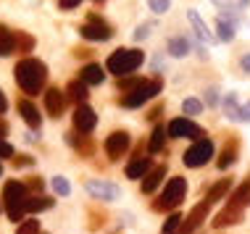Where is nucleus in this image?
<instances>
[{
    "label": "nucleus",
    "mask_w": 250,
    "mask_h": 234,
    "mask_svg": "<svg viewBox=\"0 0 250 234\" xmlns=\"http://www.w3.org/2000/svg\"><path fill=\"white\" fill-rule=\"evenodd\" d=\"M13 77L26 95H40V90L48 82V66L37 58H21L13 69Z\"/></svg>",
    "instance_id": "f257e3e1"
},
{
    "label": "nucleus",
    "mask_w": 250,
    "mask_h": 234,
    "mask_svg": "<svg viewBox=\"0 0 250 234\" xmlns=\"http://www.w3.org/2000/svg\"><path fill=\"white\" fill-rule=\"evenodd\" d=\"M143 61H145V53L143 50H137V48H119V50H113L111 56H108L105 69L121 79V77H129L132 71H137L140 66H143Z\"/></svg>",
    "instance_id": "f03ea898"
},
{
    "label": "nucleus",
    "mask_w": 250,
    "mask_h": 234,
    "mask_svg": "<svg viewBox=\"0 0 250 234\" xmlns=\"http://www.w3.org/2000/svg\"><path fill=\"white\" fill-rule=\"evenodd\" d=\"M26 200H29V190L24 182H5L3 187V203H5V213L11 221H24L26 213Z\"/></svg>",
    "instance_id": "7ed1b4c3"
},
{
    "label": "nucleus",
    "mask_w": 250,
    "mask_h": 234,
    "mask_svg": "<svg viewBox=\"0 0 250 234\" xmlns=\"http://www.w3.org/2000/svg\"><path fill=\"white\" fill-rule=\"evenodd\" d=\"M185 195H187V182H185V179H182V176L168 179L166 187H164V192H161V197L153 203V211L164 213V211H174V208H179L182 200H185Z\"/></svg>",
    "instance_id": "20e7f679"
},
{
    "label": "nucleus",
    "mask_w": 250,
    "mask_h": 234,
    "mask_svg": "<svg viewBox=\"0 0 250 234\" xmlns=\"http://www.w3.org/2000/svg\"><path fill=\"white\" fill-rule=\"evenodd\" d=\"M161 87H164V82H161V79H145V82L140 84V87H134L132 92L121 95L119 103L124 105V108H140V105H145L147 100H153L155 95H158Z\"/></svg>",
    "instance_id": "39448f33"
},
{
    "label": "nucleus",
    "mask_w": 250,
    "mask_h": 234,
    "mask_svg": "<svg viewBox=\"0 0 250 234\" xmlns=\"http://www.w3.org/2000/svg\"><path fill=\"white\" fill-rule=\"evenodd\" d=\"M79 32H82V37L90 39V42H108V39L113 37L111 24L103 21V16H98V13H90Z\"/></svg>",
    "instance_id": "423d86ee"
},
{
    "label": "nucleus",
    "mask_w": 250,
    "mask_h": 234,
    "mask_svg": "<svg viewBox=\"0 0 250 234\" xmlns=\"http://www.w3.org/2000/svg\"><path fill=\"white\" fill-rule=\"evenodd\" d=\"M211 158H213V142L211 139H198V142L182 156V163H185L187 169H200V166H206Z\"/></svg>",
    "instance_id": "0eeeda50"
},
{
    "label": "nucleus",
    "mask_w": 250,
    "mask_h": 234,
    "mask_svg": "<svg viewBox=\"0 0 250 234\" xmlns=\"http://www.w3.org/2000/svg\"><path fill=\"white\" fill-rule=\"evenodd\" d=\"M208 213H211V203H208V200H203V203H198V205H195V208L190 211V216L182 218L177 234H192V232L208 218Z\"/></svg>",
    "instance_id": "6e6552de"
},
{
    "label": "nucleus",
    "mask_w": 250,
    "mask_h": 234,
    "mask_svg": "<svg viewBox=\"0 0 250 234\" xmlns=\"http://www.w3.org/2000/svg\"><path fill=\"white\" fill-rule=\"evenodd\" d=\"M126 150H129V132L116 129V132H111V135L105 137V153H108V158H111V160L124 158Z\"/></svg>",
    "instance_id": "1a4fd4ad"
},
{
    "label": "nucleus",
    "mask_w": 250,
    "mask_h": 234,
    "mask_svg": "<svg viewBox=\"0 0 250 234\" xmlns=\"http://www.w3.org/2000/svg\"><path fill=\"white\" fill-rule=\"evenodd\" d=\"M168 137H174V139H179V137H190V139H203V129L195 121H190V118H174L171 124H168Z\"/></svg>",
    "instance_id": "9d476101"
},
{
    "label": "nucleus",
    "mask_w": 250,
    "mask_h": 234,
    "mask_svg": "<svg viewBox=\"0 0 250 234\" xmlns=\"http://www.w3.org/2000/svg\"><path fill=\"white\" fill-rule=\"evenodd\" d=\"M87 192H90L95 200H103V203H113V200L121 197V190L111 182H103V179H90L87 182Z\"/></svg>",
    "instance_id": "9b49d317"
},
{
    "label": "nucleus",
    "mask_w": 250,
    "mask_h": 234,
    "mask_svg": "<svg viewBox=\"0 0 250 234\" xmlns=\"http://www.w3.org/2000/svg\"><path fill=\"white\" fill-rule=\"evenodd\" d=\"M71 121H74V129H77L79 135H90V132L95 129V124H98V116H95V111H92L90 105H77Z\"/></svg>",
    "instance_id": "f8f14e48"
},
{
    "label": "nucleus",
    "mask_w": 250,
    "mask_h": 234,
    "mask_svg": "<svg viewBox=\"0 0 250 234\" xmlns=\"http://www.w3.org/2000/svg\"><path fill=\"white\" fill-rule=\"evenodd\" d=\"M66 103H69V98H66V92H61L58 87H50V90L45 92V111H48L53 118H58L61 113L66 111Z\"/></svg>",
    "instance_id": "ddd939ff"
},
{
    "label": "nucleus",
    "mask_w": 250,
    "mask_h": 234,
    "mask_svg": "<svg viewBox=\"0 0 250 234\" xmlns=\"http://www.w3.org/2000/svg\"><path fill=\"white\" fill-rule=\"evenodd\" d=\"M19 113H21V118L32 126V129H40V124H42V116H40L37 105L32 103V100H19Z\"/></svg>",
    "instance_id": "4468645a"
},
{
    "label": "nucleus",
    "mask_w": 250,
    "mask_h": 234,
    "mask_svg": "<svg viewBox=\"0 0 250 234\" xmlns=\"http://www.w3.org/2000/svg\"><path fill=\"white\" fill-rule=\"evenodd\" d=\"M242 221V211H237V208H227L224 211H219L213 216V226L216 229H224V226H234V224H240Z\"/></svg>",
    "instance_id": "2eb2a0df"
},
{
    "label": "nucleus",
    "mask_w": 250,
    "mask_h": 234,
    "mask_svg": "<svg viewBox=\"0 0 250 234\" xmlns=\"http://www.w3.org/2000/svg\"><path fill=\"white\" fill-rule=\"evenodd\" d=\"M79 79H82L87 87H92V84H103V79H105L103 66H98V63H87V66H82V71H79Z\"/></svg>",
    "instance_id": "dca6fc26"
},
{
    "label": "nucleus",
    "mask_w": 250,
    "mask_h": 234,
    "mask_svg": "<svg viewBox=\"0 0 250 234\" xmlns=\"http://www.w3.org/2000/svg\"><path fill=\"white\" fill-rule=\"evenodd\" d=\"M66 139H69L71 148L77 150L79 156H84V158H90V156H92V150H95L92 139H90V137H84V135H79V132H77V135H71V132H69V135H66Z\"/></svg>",
    "instance_id": "f3484780"
},
{
    "label": "nucleus",
    "mask_w": 250,
    "mask_h": 234,
    "mask_svg": "<svg viewBox=\"0 0 250 234\" xmlns=\"http://www.w3.org/2000/svg\"><path fill=\"white\" fill-rule=\"evenodd\" d=\"M187 19H190V21H192V26H195V32H198V37L203 39V42L213 45L216 39H219V37L213 35V32H208V26L203 24V19H200V13H198V11H187Z\"/></svg>",
    "instance_id": "a211bd4d"
},
{
    "label": "nucleus",
    "mask_w": 250,
    "mask_h": 234,
    "mask_svg": "<svg viewBox=\"0 0 250 234\" xmlns=\"http://www.w3.org/2000/svg\"><path fill=\"white\" fill-rule=\"evenodd\" d=\"M250 203V182H242L237 190L232 192V195H229V208H237V211H242L245 208V205Z\"/></svg>",
    "instance_id": "6ab92c4d"
},
{
    "label": "nucleus",
    "mask_w": 250,
    "mask_h": 234,
    "mask_svg": "<svg viewBox=\"0 0 250 234\" xmlns=\"http://www.w3.org/2000/svg\"><path fill=\"white\" fill-rule=\"evenodd\" d=\"M153 169V163H150V158H134L129 166H126V176L129 179H145L147 174H150Z\"/></svg>",
    "instance_id": "aec40b11"
},
{
    "label": "nucleus",
    "mask_w": 250,
    "mask_h": 234,
    "mask_svg": "<svg viewBox=\"0 0 250 234\" xmlns=\"http://www.w3.org/2000/svg\"><path fill=\"white\" fill-rule=\"evenodd\" d=\"M164 176H166V166H153L150 174H147V176L143 179V184H140V187H143V192H145V195H150V192L155 190V187H158L161 182H164Z\"/></svg>",
    "instance_id": "412c9836"
},
{
    "label": "nucleus",
    "mask_w": 250,
    "mask_h": 234,
    "mask_svg": "<svg viewBox=\"0 0 250 234\" xmlns=\"http://www.w3.org/2000/svg\"><path fill=\"white\" fill-rule=\"evenodd\" d=\"M66 98L74 100L77 105H87V98H90V92H87V84L82 79H77V82H71L66 87Z\"/></svg>",
    "instance_id": "4be33fe9"
},
{
    "label": "nucleus",
    "mask_w": 250,
    "mask_h": 234,
    "mask_svg": "<svg viewBox=\"0 0 250 234\" xmlns=\"http://www.w3.org/2000/svg\"><path fill=\"white\" fill-rule=\"evenodd\" d=\"M11 53H16V35H13L8 26L0 24V58L11 56Z\"/></svg>",
    "instance_id": "5701e85b"
},
{
    "label": "nucleus",
    "mask_w": 250,
    "mask_h": 234,
    "mask_svg": "<svg viewBox=\"0 0 250 234\" xmlns=\"http://www.w3.org/2000/svg\"><path fill=\"white\" fill-rule=\"evenodd\" d=\"M53 203H56V200L48 197V195H29V200H26V211L29 213L48 211V208H53Z\"/></svg>",
    "instance_id": "b1692460"
},
{
    "label": "nucleus",
    "mask_w": 250,
    "mask_h": 234,
    "mask_svg": "<svg viewBox=\"0 0 250 234\" xmlns=\"http://www.w3.org/2000/svg\"><path fill=\"white\" fill-rule=\"evenodd\" d=\"M234 160H237V139H232V142H229L227 148L221 150V156H219V160H216V166H219V169H229Z\"/></svg>",
    "instance_id": "393cba45"
},
{
    "label": "nucleus",
    "mask_w": 250,
    "mask_h": 234,
    "mask_svg": "<svg viewBox=\"0 0 250 234\" xmlns=\"http://www.w3.org/2000/svg\"><path fill=\"white\" fill-rule=\"evenodd\" d=\"M229 190H232V179H219V182H216L211 190L206 192V200H208V203H213V200H221Z\"/></svg>",
    "instance_id": "a878e982"
},
{
    "label": "nucleus",
    "mask_w": 250,
    "mask_h": 234,
    "mask_svg": "<svg viewBox=\"0 0 250 234\" xmlns=\"http://www.w3.org/2000/svg\"><path fill=\"white\" fill-rule=\"evenodd\" d=\"M164 142H166V126H155L153 135H150V142H147V150L150 153H161L164 150Z\"/></svg>",
    "instance_id": "bb28decb"
},
{
    "label": "nucleus",
    "mask_w": 250,
    "mask_h": 234,
    "mask_svg": "<svg viewBox=\"0 0 250 234\" xmlns=\"http://www.w3.org/2000/svg\"><path fill=\"white\" fill-rule=\"evenodd\" d=\"M240 108H242V105L237 103V95H234V92H229V95L224 98V113H227V118L240 121Z\"/></svg>",
    "instance_id": "cd10ccee"
},
{
    "label": "nucleus",
    "mask_w": 250,
    "mask_h": 234,
    "mask_svg": "<svg viewBox=\"0 0 250 234\" xmlns=\"http://www.w3.org/2000/svg\"><path fill=\"white\" fill-rule=\"evenodd\" d=\"M168 53H171L174 58H185L187 53H190V42H187V37H174L171 42H168Z\"/></svg>",
    "instance_id": "c85d7f7f"
},
{
    "label": "nucleus",
    "mask_w": 250,
    "mask_h": 234,
    "mask_svg": "<svg viewBox=\"0 0 250 234\" xmlns=\"http://www.w3.org/2000/svg\"><path fill=\"white\" fill-rule=\"evenodd\" d=\"M216 29H219V35H216V37H219L221 42H232V39H234V24H232V21H227V19L219 16Z\"/></svg>",
    "instance_id": "c756f323"
},
{
    "label": "nucleus",
    "mask_w": 250,
    "mask_h": 234,
    "mask_svg": "<svg viewBox=\"0 0 250 234\" xmlns=\"http://www.w3.org/2000/svg\"><path fill=\"white\" fill-rule=\"evenodd\" d=\"M16 35V53H32L35 48V37L26 35V32H13Z\"/></svg>",
    "instance_id": "7c9ffc66"
},
{
    "label": "nucleus",
    "mask_w": 250,
    "mask_h": 234,
    "mask_svg": "<svg viewBox=\"0 0 250 234\" xmlns=\"http://www.w3.org/2000/svg\"><path fill=\"white\" fill-rule=\"evenodd\" d=\"M179 224H182V216H179V213H171V216L164 221V226H161V234H177Z\"/></svg>",
    "instance_id": "2f4dec72"
},
{
    "label": "nucleus",
    "mask_w": 250,
    "mask_h": 234,
    "mask_svg": "<svg viewBox=\"0 0 250 234\" xmlns=\"http://www.w3.org/2000/svg\"><path fill=\"white\" fill-rule=\"evenodd\" d=\"M53 190H56V195H61V197L71 195V184H69V179H66V176H53Z\"/></svg>",
    "instance_id": "473e14b6"
},
{
    "label": "nucleus",
    "mask_w": 250,
    "mask_h": 234,
    "mask_svg": "<svg viewBox=\"0 0 250 234\" xmlns=\"http://www.w3.org/2000/svg\"><path fill=\"white\" fill-rule=\"evenodd\" d=\"M143 82H145V79H140V77H121V79H119V90L126 95V92H132L134 87H140Z\"/></svg>",
    "instance_id": "72a5a7b5"
},
{
    "label": "nucleus",
    "mask_w": 250,
    "mask_h": 234,
    "mask_svg": "<svg viewBox=\"0 0 250 234\" xmlns=\"http://www.w3.org/2000/svg\"><path fill=\"white\" fill-rule=\"evenodd\" d=\"M16 234H40V221L37 218H26L16 226Z\"/></svg>",
    "instance_id": "f704fd0d"
},
{
    "label": "nucleus",
    "mask_w": 250,
    "mask_h": 234,
    "mask_svg": "<svg viewBox=\"0 0 250 234\" xmlns=\"http://www.w3.org/2000/svg\"><path fill=\"white\" fill-rule=\"evenodd\" d=\"M182 111H185L187 116H198V113L203 111V103H200V100H195V98H187L185 103H182Z\"/></svg>",
    "instance_id": "c9c22d12"
},
{
    "label": "nucleus",
    "mask_w": 250,
    "mask_h": 234,
    "mask_svg": "<svg viewBox=\"0 0 250 234\" xmlns=\"http://www.w3.org/2000/svg\"><path fill=\"white\" fill-rule=\"evenodd\" d=\"M147 5H150V11H155V13H166L171 8V0H147Z\"/></svg>",
    "instance_id": "e433bc0d"
},
{
    "label": "nucleus",
    "mask_w": 250,
    "mask_h": 234,
    "mask_svg": "<svg viewBox=\"0 0 250 234\" xmlns=\"http://www.w3.org/2000/svg\"><path fill=\"white\" fill-rule=\"evenodd\" d=\"M26 190H32V192H35V195H40V192L45 190V182H42V179H40V176H32L29 182H26Z\"/></svg>",
    "instance_id": "4c0bfd02"
},
{
    "label": "nucleus",
    "mask_w": 250,
    "mask_h": 234,
    "mask_svg": "<svg viewBox=\"0 0 250 234\" xmlns=\"http://www.w3.org/2000/svg\"><path fill=\"white\" fill-rule=\"evenodd\" d=\"M206 103L211 105V108H213V105H219V90H216V87H211V90L206 92Z\"/></svg>",
    "instance_id": "58836bf2"
},
{
    "label": "nucleus",
    "mask_w": 250,
    "mask_h": 234,
    "mask_svg": "<svg viewBox=\"0 0 250 234\" xmlns=\"http://www.w3.org/2000/svg\"><path fill=\"white\" fill-rule=\"evenodd\" d=\"M0 158H13V148L5 139H0Z\"/></svg>",
    "instance_id": "ea45409f"
},
{
    "label": "nucleus",
    "mask_w": 250,
    "mask_h": 234,
    "mask_svg": "<svg viewBox=\"0 0 250 234\" xmlns=\"http://www.w3.org/2000/svg\"><path fill=\"white\" fill-rule=\"evenodd\" d=\"M147 35H150V24H140L137 32H134V37H137V39H145Z\"/></svg>",
    "instance_id": "a19ab883"
},
{
    "label": "nucleus",
    "mask_w": 250,
    "mask_h": 234,
    "mask_svg": "<svg viewBox=\"0 0 250 234\" xmlns=\"http://www.w3.org/2000/svg\"><path fill=\"white\" fill-rule=\"evenodd\" d=\"M35 163V160H32L29 156H19V158H13V166H16V169H21V166H32Z\"/></svg>",
    "instance_id": "79ce46f5"
},
{
    "label": "nucleus",
    "mask_w": 250,
    "mask_h": 234,
    "mask_svg": "<svg viewBox=\"0 0 250 234\" xmlns=\"http://www.w3.org/2000/svg\"><path fill=\"white\" fill-rule=\"evenodd\" d=\"M79 3H82V0H58V8H63V11H71V8H77Z\"/></svg>",
    "instance_id": "37998d69"
},
{
    "label": "nucleus",
    "mask_w": 250,
    "mask_h": 234,
    "mask_svg": "<svg viewBox=\"0 0 250 234\" xmlns=\"http://www.w3.org/2000/svg\"><path fill=\"white\" fill-rule=\"evenodd\" d=\"M240 69H242V74H250V53H245L240 58Z\"/></svg>",
    "instance_id": "c03bdc74"
},
{
    "label": "nucleus",
    "mask_w": 250,
    "mask_h": 234,
    "mask_svg": "<svg viewBox=\"0 0 250 234\" xmlns=\"http://www.w3.org/2000/svg\"><path fill=\"white\" fill-rule=\"evenodd\" d=\"M240 121H250V103H245L240 108Z\"/></svg>",
    "instance_id": "a18cd8bd"
},
{
    "label": "nucleus",
    "mask_w": 250,
    "mask_h": 234,
    "mask_svg": "<svg viewBox=\"0 0 250 234\" xmlns=\"http://www.w3.org/2000/svg\"><path fill=\"white\" fill-rule=\"evenodd\" d=\"M74 56H77V58H87V56H92V53L87 48H74Z\"/></svg>",
    "instance_id": "49530a36"
},
{
    "label": "nucleus",
    "mask_w": 250,
    "mask_h": 234,
    "mask_svg": "<svg viewBox=\"0 0 250 234\" xmlns=\"http://www.w3.org/2000/svg\"><path fill=\"white\" fill-rule=\"evenodd\" d=\"M8 135V124H5V118H0V139Z\"/></svg>",
    "instance_id": "de8ad7c7"
},
{
    "label": "nucleus",
    "mask_w": 250,
    "mask_h": 234,
    "mask_svg": "<svg viewBox=\"0 0 250 234\" xmlns=\"http://www.w3.org/2000/svg\"><path fill=\"white\" fill-rule=\"evenodd\" d=\"M158 116H161V105H155V108L150 111V116H147V118H150V121H155Z\"/></svg>",
    "instance_id": "09e8293b"
},
{
    "label": "nucleus",
    "mask_w": 250,
    "mask_h": 234,
    "mask_svg": "<svg viewBox=\"0 0 250 234\" xmlns=\"http://www.w3.org/2000/svg\"><path fill=\"white\" fill-rule=\"evenodd\" d=\"M5 108H8V100H5V95L0 92V113H5Z\"/></svg>",
    "instance_id": "8fccbe9b"
},
{
    "label": "nucleus",
    "mask_w": 250,
    "mask_h": 234,
    "mask_svg": "<svg viewBox=\"0 0 250 234\" xmlns=\"http://www.w3.org/2000/svg\"><path fill=\"white\" fill-rule=\"evenodd\" d=\"M234 5H237V8H245V5H250V0H232Z\"/></svg>",
    "instance_id": "3c124183"
},
{
    "label": "nucleus",
    "mask_w": 250,
    "mask_h": 234,
    "mask_svg": "<svg viewBox=\"0 0 250 234\" xmlns=\"http://www.w3.org/2000/svg\"><path fill=\"white\" fill-rule=\"evenodd\" d=\"M0 174H3V163H0Z\"/></svg>",
    "instance_id": "603ef678"
},
{
    "label": "nucleus",
    "mask_w": 250,
    "mask_h": 234,
    "mask_svg": "<svg viewBox=\"0 0 250 234\" xmlns=\"http://www.w3.org/2000/svg\"><path fill=\"white\" fill-rule=\"evenodd\" d=\"M95 3H103V0H95Z\"/></svg>",
    "instance_id": "864d4df0"
},
{
    "label": "nucleus",
    "mask_w": 250,
    "mask_h": 234,
    "mask_svg": "<svg viewBox=\"0 0 250 234\" xmlns=\"http://www.w3.org/2000/svg\"><path fill=\"white\" fill-rule=\"evenodd\" d=\"M40 234H42V232H40Z\"/></svg>",
    "instance_id": "5fc2aeb1"
}]
</instances>
